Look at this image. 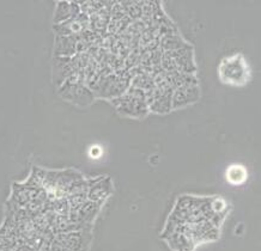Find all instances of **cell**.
<instances>
[{
	"mask_svg": "<svg viewBox=\"0 0 261 251\" xmlns=\"http://www.w3.org/2000/svg\"><path fill=\"white\" fill-rule=\"evenodd\" d=\"M81 13V8L75 2H59L57 4L56 15H54V23L60 24L67 22Z\"/></svg>",
	"mask_w": 261,
	"mask_h": 251,
	"instance_id": "cell-10",
	"label": "cell"
},
{
	"mask_svg": "<svg viewBox=\"0 0 261 251\" xmlns=\"http://www.w3.org/2000/svg\"><path fill=\"white\" fill-rule=\"evenodd\" d=\"M218 73L224 84L232 85V87H243L250 78L249 67L241 54L224 58L219 65Z\"/></svg>",
	"mask_w": 261,
	"mask_h": 251,
	"instance_id": "cell-1",
	"label": "cell"
},
{
	"mask_svg": "<svg viewBox=\"0 0 261 251\" xmlns=\"http://www.w3.org/2000/svg\"><path fill=\"white\" fill-rule=\"evenodd\" d=\"M186 47H190V44H188L186 41H184V39H182L181 36H178L177 34L162 36L160 40V49L162 50L163 53L178 50Z\"/></svg>",
	"mask_w": 261,
	"mask_h": 251,
	"instance_id": "cell-12",
	"label": "cell"
},
{
	"mask_svg": "<svg viewBox=\"0 0 261 251\" xmlns=\"http://www.w3.org/2000/svg\"><path fill=\"white\" fill-rule=\"evenodd\" d=\"M168 243L174 251H193L197 244L190 236L181 232H174L168 236Z\"/></svg>",
	"mask_w": 261,
	"mask_h": 251,
	"instance_id": "cell-11",
	"label": "cell"
},
{
	"mask_svg": "<svg viewBox=\"0 0 261 251\" xmlns=\"http://www.w3.org/2000/svg\"><path fill=\"white\" fill-rule=\"evenodd\" d=\"M247 177V173L245 170V168L240 166V165H232L230 166L228 171H226V178L230 183L239 185L241 184L242 182H245Z\"/></svg>",
	"mask_w": 261,
	"mask_h": 251,
	"instance_id": "cell-14",
	"label": "cell"
},
{
	"mask_svg": "<svg viewBox=\"0 0 261 251\" xmlns=\"http://www.w3.org/2000/svg\"><path fill=\"white\" fill-rule=\"evenodd\" d=\"M121 6L123 10H125L126 15L128 16L133 22H135V20L142 19L143 2H122Z\"/></svg>",
	"mask_w": 261,
	"mask_h": 251,
	"instance_id": "cell-13",
	"label": "cell"
},
{
	"mask_svg": "<svg viewBox=\"0 0 261 251\" xmlns=\"http://www.w3.org/2000/svg\"><path fill=\"white\" fill-rule=\"evenodd\" d=\"M112 103L120 115L128 116L132 119H144L150 111L146 102L138 101L125 94L118 98L112 99Z\"/></svg>",
	"mask_w": 261,
	"mask_h": 251,
	"instance_id": "cell-5",
	"label": "cell"
},
{
	"mask_svg": "<svg viewBox=\"0 0 261 251\" xmlns=\"http://www.w3.org/2000/svg\"><path fill=\"white\" fill-rule=\"evenodd\" d=\"M54 239L67 251H89L92 240L91 229L58 233Z\"/></svg>",
	"mask_w": 261,
	"mask_h": 251,
	"instance_id": "cell-4",
	"label": "cell"
},
{
	"mask_svg": "<svg viewBox=\"0 0 261 251\" xmlns=\"http://www.w3.org/2000/svg\"><path fill=\"white\" fill-rule=\"evenodd\" d=\"M161 67L167 73H170V72H182V73L194 74L195 63L193 58V47L190 46L178 50L163 53Z\"/></svg>",
	"mask_w": 261,
	"mask_h": 251,
	"instance_id": "cell-2",
	"label": "cell"
},
{
	"mask_svg": "<svg viewBox=\"0 0 261 251\" xmlns=\"http://www.w3.org/2000/svg\"><path fill=\"white\" fill-rule=\"evenodd\" d=\"M200 97L198 87L178 89L173 92V109H181L195 103Z\"/></svg>",
	"mask_w": 261,
	"mask_h": 251,
	"instance_id": "cell-8",
	"label": "cell"
},
{
	"mask_svg": "<svg viewBox=\"0 0 261 251\" xmlns=\"http://www.w3.org/2000/svg\"><path fill=\"white\" fill-rule=\"evenodd\" d=\"M59 95L66 101L80 106L90 105L95 98L94 94L87 85L77 80H71V79L61 85Z\"/></svg>",
	"mask_w": 261,
	"mask_h": 251,
	"instance_id": "cell-3",
	"label": "cell"
},
{
	"mask_svg": "<svg viewBox=\"0 0 261 251\" xmlns=\"http://www.w3.org/2000/svg\"><path fill=\"white\" fill-rule=\"evenodd\" d=\"M167 81L173 91L178 89H187L198 87V79L192 73H182V72H170L167 73Z\"/></svg>",
	"mask_w": 261,
	"mask_h": 251,
	"instance_id": "cell-9",
	"label": "cell"
},
{
	"mask_svg": "<svg viewBox=\"0 0 261 251\" xmlns=\"http://www.w3.org/2000/svg\"><path fill=\"white\" fill-rule=\"evenodd\" d=\"M80 35L57 36L54 54L59 58H72L77 54V43Z\"/></svg>",
	"mask_w": 261,
	"mask_h": 251,
	"instance_id": "cell-7",
	"label": "cell"
},
{
	"mask_svg": "<svg viewBox=\"0 0 261 251\" xmlns=\"http://www.w3.org/2000/svg\"><path fill=\"white\" fill-rule=\"evenodd\" d=\"M88 200L103 204L113 191L112 181L109 177H97L88 181Z\"/></svg>",
	"mask_w": 261,
	"mask_h": 251,
	"instance_id": "cell-6",
	"label": "cell"
}]
</instances>
